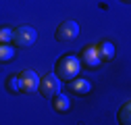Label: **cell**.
Masks as SVG:
<instances>
[{
  "label": "cell",
  "mask_w": 131,
  "mask_h": 125,
  "mask_svg": "<svg viewBox=\"0 0 131 125\" xmlns=\"http://www.w3.org/2000/svg\"><path fill=\"white\" fill-rule=\"evenodd\" d=\"M96 50H98V56H100V60H112V56H114V46L110 44V42H100L96 46Z\"/></svg>",
  "instance_id": "9c48e42d"
},
{
  "label": "cell",
  "mask_w": 131,
  "mask_h": 125,
  "mask_svg": "<svg viewBox=\"0 0 131 125\" xmlns=\"http://www.w3.org/2000/svg\"><path fill=\"white\" fill-rule=\"evenodd\" d=\"M36 40H38V31L29 25H21L17 29H13V36H10V42L19 48H29V46L36 44Z\"/></svg>",
  "instance_id": "7a4b0ae2"
},
{
  "label": "cell",
  "mask_w": 131,
  "mask_h": 125,
  "mask_svg": "<svg viewBox=\"0 0 131 125\" xmlns=\"http://www.w3.org/2000/svg\"><path fill=\"white\" fill-rule=\"evenodd\" d=\"M19 79H21V92H36V90H38L40 77H38L36 71H31V69L23 71V73L19 75Z\"/></svg>",
  "instance_id": "5b68a950"
},
{
  "label": "cell",
  "mask_w": 131,
  "mask_h": 125,
  "mask_svg": "<svg viewBox=\"0 0 131 125\" xmlns=\"http://www.w3.org/2000/svg\"><path fill=\"white\" fill-rule=\"evenodd\" d=\"M38 92L42 94L44 98H48V100H50L52 96H56V94L60 92V79H58L54 73L44 75L42 79H40V84H38Z\"/></svg>",
  "instance_id": "3957f363"
},
{
  "label": "cell",
  "mask_w": 131,
  "mask_h": 125,
  "mask_svg": "<svg viewBox=\"0 0 131 125\" xmlns=\"http://www.w3.org/2000/svg\"><path fill=\"white\" fill-rule=\"evenodd\" d=\"M56 40L58 42H71L79 36V25L75 21H62L58 27H56Z\"/></svg>",
  "instance_id": "277c9868"
},
{
  "label": "cell",
  "mask_w": 131,
  "mask_h": 125,
  "mask_svg": "<svg viewBox=\"0 0 131 125\" xmlns=\"http://www.w3.org/2000/svg\"><path fill=\"white\" fill-rule=\"evenodd\" d=\"M10 36H13V29L10 27H0V44L10 42Z\"/></svg>",
  "instance_id": "4fadbf2b"
},
{
  "label": "cell",
  "mask_w": 131,
  "mask_h": 125,
  "mask_svg": "<svg viewBox=\"0 0 131 125\" xmlns=\"http://www.w3.org/2000/svg\"><path fill=\"white\" fill-rule=\"evenodd\" d=\"M81 54H83V62H85V67H98L100 65V56H98V50H96V46H85L83 50H81Z\"/></svg>",
  "instance_id": "8992f818"
},
{
  "label": "cell",
  "mask_w": 131,
  "mask_h": 125,
  "mask_svg": "<svg viewBox=\"0 0 131 125\" xmlns=\"http://www.w3.org/2000/svg\"><path fill=\"white\" fill-rule=\"evenodd\" d=\"M123 2H129V0H123Z\"/></svg>",
  "instance_id": "5bb4252c"
},
{
  "label": "cell",
  "mask_w": 131,
  "mask_h": 125,
  "mask_svg": "<svg viewBox=\"0 0 131 125\" xmlns=\"http://www.w3.org/2000/svg\"><path fill=\"white\" fill-rule=\"evenodd\" d=\"M13 56H15V50L10 48V46H6V44H0V65H2V62L13 60Z\"/></svg>",
  "instance_id": "8fae6325"
},
{
  "label": "cell",
  "mask_w": 131,
  "mask_h": 125,
  "mask_svg": "<svg viewBox=\"0 0 131 125\" xmlns=\"http://www.w3.org/2000/svg\"><path fill=\"white\" fill-rule=\"evenodd\" d=\"M119 121H121L123 125H129V123H131V104H129V102H125V104L121 106V111H119Z\"/></svg>",
  "instance_id": "30bf717a"
},
{
  "label": "cell",
  "mask_w": 131,
  "mask_h": 125,
  "mask_svg": "<svg viewBox=\"0 0 131 125\" xmlns=\"http://www.w3.org/2000/svg\"><path fill=\"white\" fill-rule=\"evenodd\" d=\"M81 71V62L77 56L73 54H64L56 60V67H54V75L58 77V79H64V81H71L75 79V77L79 75Z\"/></svg>",
  "instance_id": "6da1fadb"
},
{
  "label": "cell",
  "mask_w": 131,
  "mask_h": 125,
  "mask_svg": "<svg viewBox=\"0 0 131 125\" xmlns=\"http://www.w3.org/2000/svg\"><path fill=\"white\" fill-rule=\"evenodd\" d=\"M50 100H52V108H54L56 113H67L69 108H71V100H69L67 94H60L58 92L56 96H52Z\"/></svg>",
  "instance_id": "52a82bcc"
},
{
  "label": "cell",
  "mask_w": 131,
  "mask_h": 125,
  "mask_svg": "<svg viewBox=\"0 0 131 125\" xmlns=\"http://www.w3.org/2000/svg\"><path fill=\"white\" fill-rule=\"evenodd\" d=\"M6 88L13 94H19L21 92V79H19V75H10L8 79H6Z\"/></svg>",
  "instance_id": "7c38bea8"
},
{
  "label": "cell",
  "mask_w": 131,
  "mask_h": 125,
  "mask_svg": "<svg viewBox=\"0 0 131 125\" xmlns=\"http://www.w3.org/2000/svg\"><path fill=\"white\" fill-rule=\"evenodd\" d=\"M92 90V84L88 81V79H71V84H69V92H73V94H77V96H83V94H88Z\"/></svg>",
  "instance_id": "ba28073f"
}]
</instances>
